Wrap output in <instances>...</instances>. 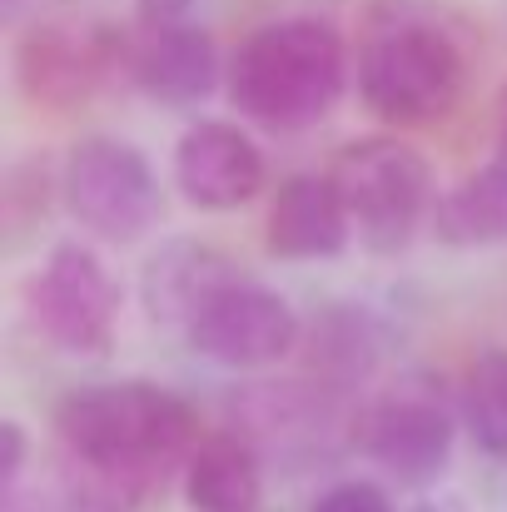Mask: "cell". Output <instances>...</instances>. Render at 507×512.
<instances>
[{"mask_svg": "<svg viewBox=\"0 0 507 512\" xmlns=\"http://www.w3.org/2000/svg\"><path fill=\"white\" fill-rule=\"evenodd\" d=\"M244 279L239 264L219 249V244H204V239H165L145 269H140V304L155 324H179L189 329V319L224 289Z\"/></svg>", "mask_w": 507, "mask_h": 512, "instance_id": "4fadbf2b", "label": "cell"}, {"mask_svg": "<svg viewBox=\"0 0 507 512\" xmlns=\"http://www.w3.org/2000/svg\"><path fill=\"white\" fill-rule=\"evenodd\" d=\"M338 194L353 219V239L368 254H403L423 219H433V170L398 135H363L334 155Z\"/></svg>", "mask_w": 507, "mask_h": 512, "instance_id": "277c9868", "label": "cell"}, {"mask_svg": "<svg viewBox=\"0 0 507 512\" xmlns=\"http://www.w3.org/2000/svg\"><path fill=\"white\" fill-rule=\"evenodd\" d=\"M25 458H30V438L15 418L0 423V503L20 493V478H25Z\"/></svg>", "mask_w": 507, "mask_h": 512, "instance_id": "ac0fdd59", "label": "cell"}, {"mask_svg": "<svg viewBox=\"0 0 507 512\" xmlns=\"http://www.w3.org/2000/svg\"><path fill=\"white\" fill-rule=\"evenodd\" d=\"M468 85L463 45L418 15H393L363 35L358 50V100L373 120L393 130H418L448 120Z\"/></svg>", "mask_w": 507, "mask_h": 512, "instance_id": "3957f363", "label": "cell"}, {"mask_svg": "<svg viewBox=\"0 0 507 512\" xmlns=\"http://www.w3.org/2000/svg\"><path fill=\"white\" fill-rule=\"evenodd\" d=\"M353 239L348 204L338 194L334 174H289L264 214V249L289 264L338 259Z\"/></svg>", "mask_w": 507, "mask_h": 512, "instance_id": "7c38bea8", "label": "cell"}, {"mask_svg": "<svg viewBox=\"0 0 507 512\" xmlns=\"http://www.w3.org/2000/svg\"><path fill=\"white\" fill-rule=\"evenodd\" d=\"M25 304L35 329L70 358H105L115 348L120 284L110 264L80 239H65L45 254L40 274L25 289Z\"/></svg>", "mask_w": 507, "mask_h": 512, "instance_id": "8992f818", "label": "cell"}, {"mask_svg": "<svg viewBox=\"0 0 507 512\" xmlns=\"http://www.w3.org/2000/svg\"><path fill=\"white\" fill-rule=\"evenodd\" d=\"M433 239L448 249H498L507 244V155L463 174L433 199Z\"/></svg>", "mask_w": 507, "mask_h": 512, "instance_id": "9a60e30c", "label": "cell"}, {"mask_svg": "<svg viewBox=\"0 0 507 512\" xmlns=\"http://www.w3.org/2000/svg\"><path fill=\"white\" fill-rule=\"evenodd\" d=\"M130 60V35L110 25H85V20H35L20 30L10 70L15 90L50 115H70L95 100V90L125 70Z\"/></svg>", "mask_w": 507, "mask_h": 512, "instance_id": "52a82bcc", "label": "cell"}, {"mask_svg": "<svg viewBox=\"0 0 507 512\" xmlns=\"http://www.w3.org/2000/svg\"><path fill=\"white\" fill-rule=\"evenodd\" d=\"M463 423L473 443L507 458V348H488L463 373Z\"/></svg>", "mask_w": 507, "mask_h": 512, "instance_id": "2e32d148", "label": "cell"}, {"mask_svg": "<svg viewBox=\"0 0 507 512\" xmlns=\"http://www.w3.org/2000/svg\"><path fill=\"white\" fill-rule=\"evenodd\" d=\"M493 120H498V150L507 155V85L498 90V105H493Z\"/></svg>", "mask_w": 507, "mask_h": 512, "instance_id": "ffe728a7", "label": "cell"}, {"mask_svg": "<svg viewBox=\"0 0 507 512\" xmlns=\"http://www.w3.org/2000/svg\"><path fill=\"white\" fill-rule=\"evenodd\" d=\"M184 339L199 358H209L219 368L259 373V368L284 363L299 348L304 324L279 289L254 284V279H234L189 319Z\"/></svg>", "mask_w": 507, "mask_h": 512, "instance_id": "ba28073f", "label": "cell"}, {"mask_svg": "<svg viewBox=\"0 0 507 512\" xmlns=\"http://www.w3.org/2000/svg\"><path fill=\"white\" fill-rule=\"evenodd\" d=\"M314 512H393V498L368 478H343V483L319 493Z\"/></svg>", "mask_w": 507, "mask_h": 512, "instance_id": "e0dca14e", "label": "cell"}, {"mask_svg": "<svg viewBox=\"0 0 507 512\" xmlns=\"http://www.w3.org/2000/svg\"><path fill=\"white\" fill-rule=\"evenodd\" d=\"M60 199L70 219L105 244H140L165 214L155 165L115 135H85L70 145L60 165Z\"/></svg>", "mask_w": 507, "mask_h": 512, "instance_id": "5b68a950", "label": "cell"}, {"mask_svg": "<svg viewBox=\"0 0 507 512\" xmlns=\"http://www.w3.org/2000/svg\"><path fill=\"white\" fill-rule=\"evenodd\" d=\"M194 0H135V20L140 30H160V25H179L189 20Z\"/></svg>", "mask_w": 507, "mask_h": 512, "instance_id": "d6986e66", "label": "cell"}, {"mask_svg": "<svg viewBox=\"0 0 507 512\" xmlns=\"http://www.w3.org/2000/svg\"><path fill=\"white\" fill-rule=\"evenodd\" d=\"M348 85V50L329 20L284 15L239 40L224 70L229 105L264 130H309L329 120Z\"/></svg>", "mask_w": 507, "mask_h": 512, "instance_id": "7a4b0ae2", "label": "cell"}, {"mask_svg": "<svg viewBox=\"0 0 507 512\" xmlns=\"http://www.w3.org/2000/svg\"><path fill=\"white\" fill-rule=\"evenodd\" d=\"M453 413L443 408L438 393L428 388H388L378 393L358 418H353V443L358 453L383 468L388 478H398L403 488H428L443 478L448 458H453Z\"/></svg>", "mask_w": 507, "mask_h": 512, "instance_id": "9c48e42d", "label": "cell"}, {"mask_svg": "<svg viewBox=\"0 0 507 512\" xmlns=\"http://www.w3.org/2000/svg\"><path fill=\"white\" fill-rule=\"evenodd\" d=\"M55 433L80 473L105 478L130 503L194 453L199 418L194 408L150 378L85 383L55 403Z\"/></svg>", "mask_w": 507, "mask_h": 512, "instance_id": "6da1fadb", "label": "cell"}, {"mask_svg": "<svg viewBox=\"0 0 507 512\" xmlns=\"http://www.w3.org/2000/svg\"><path fill=\"white\" fill-rule=\"evenodd\" d=\"M264 174V150L229 120H199L174 145V189L204 214L244 209L249 199H259Z\"/></svg>", "mask_w": 507, "mask_h": 512, "instance_id": "30bf717a", "label": "cell"}, {"mask_svg": "<svg viewBox=\"0 0 507 512\" xmlns=\"http://www.w3.org/2000/svg\"><path fill=\"white\" fill-rule=\"evenodd\" d=\"M229 65H219V45L204 25H160V30H140L130 40V60H125V75L140 95H150L155 105H174V110H189L199 100L214 95L219 75Z\"/></svg>", "mask_w": 507, "mask_h": 512, "instance_id": "8fae6325", "label": "cell"}, {"mask_svg": "<svg viewBox=\"0 0 507 512\" xmlns=\"http://www.w3.org/2000/svg\"><path fill=\"white\" fill-rule=\"evenodd\" d=\"M179 488H184L189 512H259L264 463L239 428L234 433H204L179 468Z\"/></svg>", "mask_w": 507, "mask_h": 512, "instance_id": "5bb4252c", "label": "cell"}]
</instances>
